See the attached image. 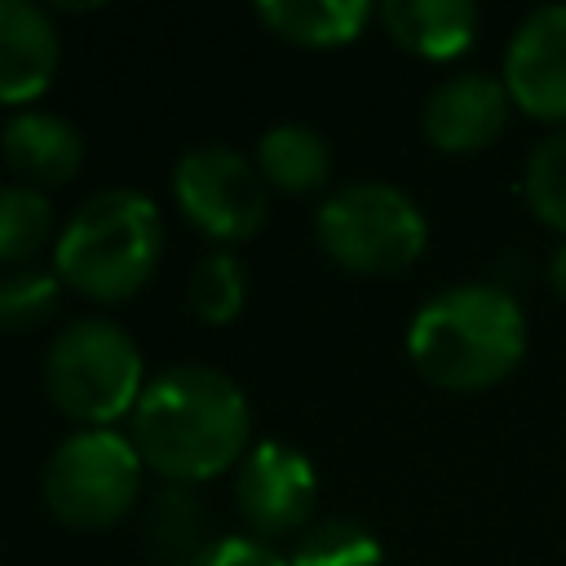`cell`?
<instances>
[{
    "label": "cell",
    "mask_w": 566,
    "mask_h": 566,
    "mask_svg": "<svg viewBox=\"0 0 566 566\" xmlns=\"http://www.w3.org/2000/svg\"><path fill=\"white\" fill-rule=\"evenodd\" d=\"M256 172L287 195H305L327 181L332 150H327L323 133L310 124H274L256 142Z\"/></svg>",
    "instance_id": "15"
},
{
    "label": "cell",
    "mask_w": 566,
    "mask_h": 566,
    "mask_svg": "<svg viewBox=\"0 0 566 566\" xmlns=\"http://www.w3.org/2000/svg\"><path fill=\"white\" fill-rule=\"evenodd\" d=\"M548 283H553V292L557 296H566V239L553 248V256H548Z\"/></svg>",
    "instance_id": "23"
},
{
    "label": "cell",
    "mask_w": 566,
    "mask_h": 566,
    "mask_svg": "<svg viewBox=\"0 0 566 566\" xmlns=\"http://www.w3.org/2000/svg\"><path fill=\"white\" fill-rule=\"evenodd\" d=\"M172 199L186 212L190 226H199L208 239L239 243L261 230L265 221V177L256 164L221 142L190 146L172 164Z\"/></svg>",
    "instance_id": "7"
},
{
    "label": "cell",
    "mask_w": 566,
    "mask_h": 566,
    "mask_svg": "<svg viewBox=\"0 0 566 566\" xmlns=\"http://www.w3.org/2000/svg\"><path fill=\"white\" fill-rule=\"evenodd\" d=\"M509 111H513V97L504 80L486 71H455L442 84H433V93L424 97L420 128L429 146L447 155H469V150L491 146L504 133Z\"/></svg>",
    "instance_id": "10"
},
{
    "label": "cell",
    "mask_w": 566,
    "mask_h": 566,
    "mask_svg": "<svg viewBox=\"0 0 566 566\" xmlns=\"http://www.w3.org/2000/svg\"><path fill=\"white\" fill-rule=\"evenodd\" d=\"M53 234V203L44 199L40 186L9 181L0 186V265L31 261Z\"/></svg>",
    "instance_id": "17"
},
{
    "label": "cell",
    "mask_w": 566,
    "mask_h": 566,
    "mask_svg": "<svg viewBox=\"0 0 566 566\" xmlns=\"http://www.w3.org/2000/svg\"><path fill=\"white\" fill-rule=\"evenodd\" d=\"M314 234L323 252L354 274L407 270L424 243L429 226L416 199L389 181H349L318 203Z\"/></svg>",
    "instance_id": "5"
},
{
    "label": "cell",
    "mask_w": 566,
    "mask_h": 566,
    "mask_svg": "<svg viewBox=\"0 0 566 566\" xmlns=\"http://www.w3.org/2000/svg\"><path fill=\"white\" fill-rule=\"evenodd\" d=\"M252 407L243 389L208 367V363H177L146 380L133 416L128 438L146 469L164 473L168 482H203L226 473L248 455Z\"/></svg>",
    "instance_id": "1"
},
{
    "label": "cell",
    "mask_w": 566,
    "mask_h": 566,
    "mask_svg": "<svg viewBox=\"0 0 566 566\" xmlns=\"http://www.w3.org/2000/svg\"><path fill=\"white\" fill-rule=\"evenodd\" d=\"M44 389L62 416L88 429H106L111 420L133 416L146 389L142 349L111 318H71L44 354Z\"/></svg>",
    "instance_id": "4"
},
{
    "label": "cell",
    "mask_w": 566,
    "mask_h": 566,
    "mask_svg": "<svg viewBox=\"0 0 566 566\" xmlns=\"http://www.w3.org/2000/svg\"><path fill=\"white\" fill-rule=\"evenodd\" d=\"M62 301V279L57 270L22 265L0 274V327L4 332H31L40 327Z\"/></svg>",
    "instance_id": "21"
},
{
    "label": "cell",
    "mask_w": 566,
    "mask_h": 566,
    "mask_svg": "<svg viewBox=\"0 0 566 566\" xmlns=\"http://www.w3.org/2000/svg\"><path fill=\"white\" fill-rule=\"evenodd\" d=\"M522 195L544 226L566 234V124L531 146L522 168Z\"/></svg>",
    "instance_id": "20"
},
{
    "label": "cell",
    "mask_w": 566,
    "mask_h": 566,
    "mask_svg": "<svg viewBox=\"0 0 566 566\" xmlns=\"http://www.w3.org/2000/svg\"><path fill=\"white\" fill-rule=\"evenodd\" d=\"M526 354V318L495 283H455L429 296L407 327L411 367L451 394L500 385Z\"/></svg>",
    "instance_id": "2"
},
{
    "label": "cell",
    "mask_w": 566,
    "mask_h": 566,
    "mask_svg": "<svg viewBox=\"0 0 566 566\" xmlns=\"http://www.w3.org/2000/svg\"><path fill=\"white\" fill-rule=\"evenodd\" d=\"M256 18L292 44L332 49V44H349L367 27L371 4L367 0H261Z\"/></svg>",
    "instance_id": "14"
},
{
    "label": "cell",
    "mask_w": 566,
    "mask_h": 566,
    "mask_svg": "<svg viewBox=\"0 0 566 566\" xmlns=\"http://www.w3.org/2000/svg\"><path fill=\"white\" fill-rule=\"evenodd\" d=\"M159 248L164 221L155 199L133 186H111L75 208L57 234L53 270L62 283L93 301H124L150 283Z\"/></svg>",
    "instance_id": "3"
},
{
    "label": "cell",
    "mask_w": 566,
    "mask_h": 566,
    "mask_svg": "<svg viewBox=\"0 0 566 566\" xmlns=\"http://www.w3.org/2000/svg\"><path fill=\"white\" fill-rule=\"evenodd\" d=\"M318 495V478L305 451L287 442H256L234 469V504L239 517L256 531V539L292 535L310 526Z\"/></svg>",
    "instance_id": "8"
},
{
    "label": "cell",
    "mask_w": 566,
    "mask_h": 566,
    "mask_svg": "<svg viewBox=\"0 0 566 566\" xmlns=\"http://www.w3.org/2000/svg\"><path fill=\"white\" fill-rule=\"evenodd\" d=\"M62 44L49 9L31 0H0V102H35L57 71Z\"/></svg>",
    "instance_id": "11"
},
{
    "label": "cell",
    "mask_w": 566,
    "mask_h": 566,
    "mask_svg": "<svg viewBox=\"0 0 566 566\" xmlns=\"http://www.w3.org/2000/svg\"><path fill=\"white\" fill-rule=\"evenodd\" d=\"M199 531H203V509H199L195 491L172 482V486L150 495V504H146V544L164 562L190 566L208 544V539H199Z\"/></svg>",
    "instance_id": "16"
},
{
    "label": "cell",
    "mask_w": 566,
    "mask_h": 566,
    "mask_svg": "<svg viewBox=\"0 0 566 566\" xmlns=\"http://www.w3.org/2000/svg\"><path fill=\"white\" fill-rule=\"evenodd\" d=\"M0 150H4V164L27 186H62L80 172V159H84L80 128L53 111H18L0 128Z\"/></svg>",
    "instance_id": "12"
},
{
    "label": "cell",
    "mask_w": 566,
    "mask_h": 566,
    "mask_svg": "<svg viewBox=\"0 0 566 566\" xmlns=\"http://www.w3.org/2000/svg\"><path fill=\"white\" fill-rule=\"evenodd\" d=\"M190 566H287V557H279L256 535H217L203 544V553Z\"/></svg>",
    "instance_id": "22"
},
{
    "label": "cell",
    "mask_w": 566,
    "mask_h": 566,
    "mask_svg": "<svg viewBox=\"0 0 566 566\" xmlns=\"http://www.w3.org/2000/svg\"><path fill=\"white\" fill-rule=\"evenodd\" d=\"M500 80L531 119H566V4H539L517 22Z\"/></svg>",
    "instance_id": "9"
},
{
    "label": "cell",
    "mask_w": 566,
    "mask_h": 566,
    "mask_svg": "<svg viewBox=\"0 0 566 566\" xmlns=\"http://www.w3.org/2000/svg\"><path fill=\"white\" fill-rule=\"evenodd\" d=\"M385 31L394 44L420 53V57H455L478 35V4L473 0H385L380 9Z\"/></svg>",
    "instance_id": "13"
},
{
    "label": "cell",
    "mask_w": 566,
    "mask_h": 566,
    "mask_svg": "<svg viewBox=\"0 0 566 566\" xmlns=\"http://www.w3.org/2000/svg\"><path fill=\"white\" fill-rule=\"evenodd\" d=\"M40 491L49 513L71 531L115 526L142 495V455L128 433L75 429L44 460Z\"/></svg>",
    "instance_id": "6"
},
{
    "label": "cell",
    "mask_w": 566,
    "mask_h": 566,
    "mask_svg": "<svg viewBox=\"0 0 566 566\" xmlns=\"http://www.w3.org/2000/svg\"><path fill=\"white\" fill-rule=\"evenodd\" d=\"M243 296H248V274L234 252L221 248V252H203L195 261L186 301L203 323H230L243 310Z\"/></svg>",
    "instance_id": "19"
},
{
    "label": "cell",
    "mask_w": 566,
    "mask_h": 566,
    "mask_svg": "<svg viewBox=\"0 0 566 566\" xmlns=\"http://www.w3.org/2000/svg\"><path fill=\"white\" fill-rule=\"evenodd\" d=\"M287 566H380V539L349 517H323L292 544Z\"/></svg>",
    "instance_id": "18"
}]
</instances>
